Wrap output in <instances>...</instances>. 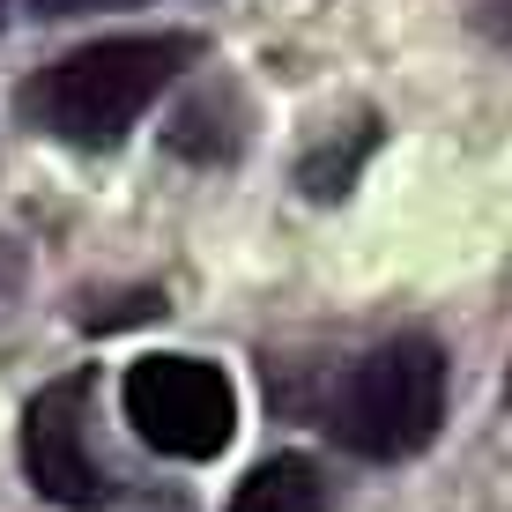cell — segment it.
Wrapping results in <instances>:
<instances>
[{"label":"cell","mask_w":512,"mask_h":512,"mask_svg":"<svg viewBox=\"0 0 512 512\" xmlns=\"http://www.w3.org/2000/svg\"><path fill=\"white\" fill-rule=\"evenodd\" d=\"M438 416H446V349L423 327L364 349L327 401V431L357 461H409L438 438Z\"/></svg>","instance_id":"2"},{"label":"cell","mask_w":512,"mask_h":512,"mask_svg":"<svg viewBox=\"0 0 512 512\" xmlns=\"http://www.w3.org/2000/svg\"><path fill=\"white\" fill-rule=\"evenodd\" d=\"M505 30H512V0H505Z\"/></svg>","instance_id":"10"},{"label":"cell","mask_w":512,"mask_h":512,"mask_svg":"<svg viewBox=\"0 0 512 512\" xmlns=\"http://www.w3.org/2000/svg\"><path fill=\"white\" fill-rule=\"evenodd\" d=\"M223 512H327L320 468H312L305 453H275V461H260L231 490V505H223Z\"/></svg>","instance_id":"6"},{"label":"cell","mask_w":512,"mask_h":512,"mask_svg":"<svg viewBox=\"0 0 512 512\" xmlns=\"http://www.w3.org/2000/svg\"><path fill=\"white\" fill-rule=\"evenodd\" d=\"M201 38L193 30H127V38L75 45L60 60H45L38 75L15 90V112L38 134L67 141V149H112L127 127L149 112L179 75H193Z\"/></svg>","instance_id":"1"},{"label":"cell","mask_w":512,"mask_h":512,"mask_svg":"<svg viewBox=\"0 0 512 512\" xmlns=\"http://www.w3.org/2000/svg\"><path fill=\"white\" fill-rule=\"evenodd\" d=\"M8 282H15V260H0V290H8Z\"/></svg>","instance_id":"9"},{"label":"cell","mask_w":512,"mask_h":512,"mask_svg":"<svg viewBox=\"0 0 512 512\" xmlns=\"http://www.w3.org/2000/svg\"><path fill=\"white\" fill-rule=\"evenodd\" d=\"M23 468H30V483H38V498H52V505L90 512V505L112 498L104 461L90 446V372L52 379V386L30 394V409H23Z\"/></svg>","instance_id":"4"},{"label":"cell","mask_w":512,"mask_h":512,"mask_svg":"<svg viewBox=\"0 0 512 512\" xmlns=\"http://www.w3.org/2000/svg\"><path fill=\"white\" fill-rule=\"evenodd\" d=\"M245 127H253V112H245L238 82L208 75L201 90L179 104V119H171L164 149H171V156H193V164H231V156L245 149Z\"/></svg>","instance_id":"5"},{"label":"cell","mask_w":512,"mask_h":512,"mask_svg":"<svg viewBox=\"0 0 512 512\" xmlns=\"http://www.w3.org/2000/svg\"><path fill=\"white\" fill-rule=\"evenodd\" d=\"M372 149H379V119H349V127L334 134L327 149H312L305 164H297V186H305V193H320V201H334V193L357 179V164H364Z\"/></svg>","instance_id":"7"},{"label":"cell","mask_w":512,"mask_h":512,"mask_svg":"<svg viewBox=\"0 0 512 512\" xmlns=\"http://www.w3.org/2000/svg\"><path fill=\"white\" fill-rule=\"evenodd\" d=\"M112 8H149V0H30V15L67 23V15H112Z\"/></svg>","instance_id":"8"},{"label":"cell","mask_w":512,"mask_h":512,"mask_svg":"<svg viewBox=\"0 0 512 512\" xmlns=\"http://www.w3.org/2000/svg\"><path fill=\"white\" fill-rule=\"evenodd\" d=\"M0 23H8V0H0Z\"/></svg>","instance_id":"11"},{"label":"cell","mask_w":512,"mask_h":512,"mask_svg":"<svg viewBox=\"0 0 512 512\" xmlns=\"http://www.w3.org/2000/svg\"><path fill=\"white\" fill-rule=\"evenodd\" d=\"M127 423L164 461H216L238 431V386L208 357H134L127 364Z\"/></svg>","instance_id":"3"}]
</instances>
